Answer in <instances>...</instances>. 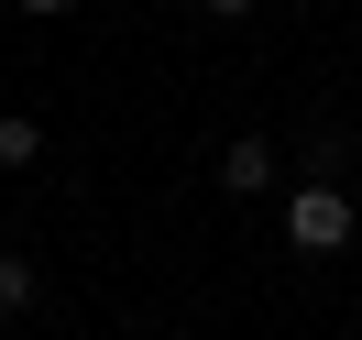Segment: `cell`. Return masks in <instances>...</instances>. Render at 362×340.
<instances>
[{"instance_id": "52a82bcc", "label": "cell", "mask_w": 362, "mask_h": 340, "mask_svg": "<svg viewBox=\"0 0 362 340\" xmlns=\"http://www.w3.org/2000/svg\"><path fill=\"white\" fill-rule=\"evenodd\" d=\"M99 340H132V329H99Z\"/></svg>"}, {"instance_id": "8992f818", "label": "cell", "mask_w": 362, "mask_h": 340, "mask_svg": "<svg viewBox=\"0 0 362 340\" xmlns=\"http://www.w3.org/2000/svg\"><path fill=\"white\" fill-rule=\"evenodd\" d=\"M23 11H33V23H55V11H77V0H23Z\"/></svg>"}, {"instance_id": "3957f363", "label": "cell", "mask_w": 362, "mask_h": 340, "mask_svg": "<svg viewBox=\"0 0 362 340\" xmlns=\"http://www.w3.org/2000/svg\"><path fill=\"white\" fill-rule=\"evenodd\" d=\"M33 296H45V274H33V252H0V318H23Z\"/></svg>"}, {"instance_id": "5b68a950", "label": "cell", "mask_w": 362, "mask_h": 340, "mask_svg": "<svg viewBox=\"0 0 362 340\" xmlns=\"http://www.w3.org/2000/svg\"><path fill=\"white\" fill-rule=\"evenodd\" d=\"M209 23H252V11H264V0H198Z\"/></svg>"}, {"instance_id": "277c9868", "label": "cell", "mask_w": 362, "mask_h": 340, "mask_svg": "<svg viewBox=\"0 0 362 340\" xmlns=\"http://www.w3.org/2000/svg\"><path fill=\"white\" fill-rule=\"evenodd\" d=\"M33 154H45V121H33V110H0V165H33Z\"/></svg>"}, {"instance_id": "7a4b0ae2", "label": "cell", "mask_w": 362, "mask_h": 340, "mask_svg": "<svg viewBox=\"0 0 362 340\" xmlns=\"http://www.w3.org/2000/svg\"><path fill=\"white\" fill-rule=\"evenodd\" d=\"M274 176H286V154H274L264 132H230L220 143V198H264Z\"/></svg>"}, {"instance_id": "6da1fadb", "label": "cell", "mask_w": 362, "mask_h": 340, "mask_svg": "<svg viewBox=\"0 0 362 340\" xmlns=\"http://www.w3.org/2000/svg\"><path fill=\"white\" fill-rule=\"evenodd\" d=\"M351 230H362V209H351L340 176H296V187H286V242H296V252H340Z\"/></svg>"}]
</instances>
